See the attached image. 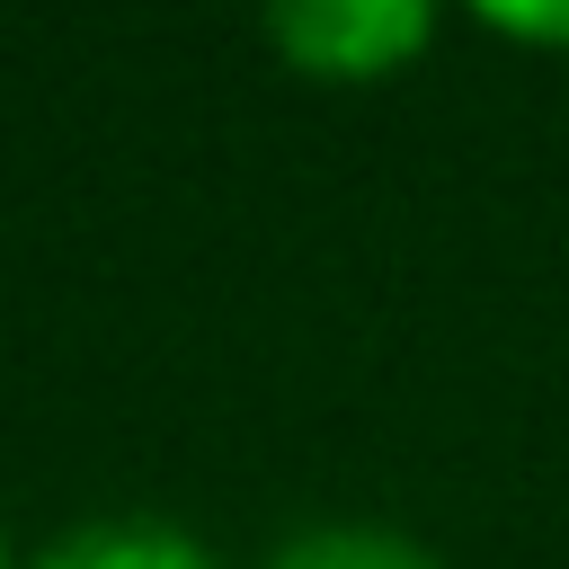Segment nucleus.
<instances>
[{"instance_id": "nucleus-3", "label": "nucleus", "mask_w": 569, "mask_h": 569, "mask_svg": "<svg viewBox=\"0 0 569 569\" xmlns=\"http://www.w3.org/2000/svg\"><path fill=\"white\" fill-rule=\"evenodd\" d=\"M258 569H445L418 533L400 525H365V516H338V525H302L284 533Z\"/></svg>"}, {"instance_id": "nucleus-5", "label": "nucleus", "mask_w": 569, "mask_h": 569, "mask_svg": "<svg viewBox=\"0 0 569 569\" xmlns=\"http://www.w3.org/2000/svg\"><path fill=\"white\" fill-rule=\"evenodd\" d=\"M0 569H18V551H9V533H0Z\"/></svg>"}, {"instance_id": "nucleus-2", "label": "nucleus", "mask_w": 569, "mask_h": 569, "mask_svg": "<svg viewBox=\"0 0 569 569\" xmlns=\"http://www.w3.org/2000/svg\"><path fill=\"white\" fill-rule=\"evenodd\" d=\"M18 569H222V551L187 533L178 516H89Z\"/></svg>"}, {"instance_id": "nucleus-1", "label": "nucleus", "mask_w": 569, "mask_h": 569, "mask_svg": "<svg viewBox=\"0 0 569 569\" xmlns=\"http://www.w3.org/2000/svg\"><path fill=\"white\" fill-rule=\"evenodd\" d=\"M267 44L302 80L373 89V80H400L436 44V9L427 0H284L267 9Z\"/></svg>"}, {"instance_id": "nucleus-4", "label": "nucleus", "mask_w": 569, "mask_h": 569, "mask_svg": "<svg viewBox=\"0 0 569 569\" xmlns=\"http://www.w3.org/2000/svg\"><path fill=\"white\" fill-rule=\"evenodd\" d=\"M480 27L489 36H507V44H533V53H569V0H533V9H480Z\"/></svg>"}]
</instances>
